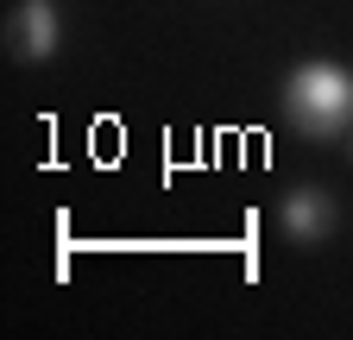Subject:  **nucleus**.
<instances>
[{
  "label": "nucleus",
  "instance_id": "obj_2",
  "mask_svg": "<svg viewBox=\"0 0 353 340\" xmlns=\"http://www.w3.org/2000/svg\"><path fill=\"white\" fill-rule=\"evenodd\" d=\"M63 45V19L51 0H19V7L7 13V51L19 63H44V57H57Z\"/></svg>",
  "mask_w": 353,
  "mask_h": 340
},
{
  "label": "nucleus",
  "instance_id": "obj_1",
  "mask_svg": "<svg viewBox=\"0 0 353 340\" xmlns=\"http://www.w3.org/2000/svg\"><path fill=\"white\" fill-rule=\"evenodd\" d=\"M284 114L303 126L309 139H334L347 133V120H353V76L341 63H296L290 82H284Z\"/></svg>",
  "mask_w": 353,
  "mask_h": 340
},
{
  "label": "nucleus",
  "instance_id": "obj_3",
  "mask_svg": "<svg viewBox=\"0 0 353 340\" xmlns=\"http://www.w3.org/2000/svg\"><path fill=\"white\" fill-rule=\"evenodd\" d=\"M278 221H284V240L322 246V240L334 233V221H341V202H334L322 183H296V189L278 202Z\"/></svg>",
  "mask_w": 353,
  "mask_h": 340
}]
</instances>
